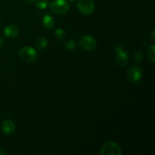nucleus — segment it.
Instances as JSON below:
<instances>
[{
	"instance_id": "obj_1",
	"label": "nucleus",
	"mask_w": 155,
	"mask_h": 155,
	"mask_svg": "<svg viewBox=\"0 0 155 155\" xmlns=\"http://www.w3.org/2000/svg\"><path fill=\"white\" fill-rule=\"evenodd\" d=\"M49 7L50 10L55 15H64L69 11L70 4L67 0H54Z\"/></svg>"
},
{
	"instance_id": "obj_2",
	"label": "nucleus",
	"mask_w": 155,
	"mask_h": 155,
	"mask_svg": "<svg viewBox=\"0 0 155 155\" xmlns=\"http://www.w3.org/2000/svg\"><path fill=\"white\" fill-rule=\"evenodd\" d=\"M19 57L23 61L30 63L36 60L38 54L31 46H24L19 50Z\"/></svg>"
},
{
	"instance_id": "obj_3",
	"label": "nucleus",
	"mask_w": 155,
	"mask_h": 155,
	"mask_svg": "<svg viewBox=\"0 0 155 155\" xmlns=\"http://www.w3.org/2000/svg\"><path fill=\"white\" fill-rule=\"evenodd\" d=\"M120 146L115 142H108L103 145L100 154L101 155H122Z\"/></svg>"
},
{
	"instance_id": "obj_4",
	"label": "nucleus",
	"mask_w": 155,
	"mask_h": 155,
	"mask_svg": "<svg viewBox=\"0 0 155 155\" xmlns=\"http://www.w3.org/2000/svg\"><path fill=\"white\" fill-rule=\"evenodd\" d=\"M142 76V70L140 67L132 66L129 68L127 71V80L133 84H136L140 81Z\"/></svg>"
},
{
	"instance_id": "obj_5",
	"label": "nucleus",
	"mask_w": 155,
	"mask_h": 155,
	"mask_svg": "<svg viewBox=\"0 0 155 155\" xmlns=\"http://www.w3.org/2000/svg\"><path fill=\"white\" fill-rule=\"evenodd\" d=\"M77 7L79 12L83 15H89L94 12L95 3L92 0H78Z\"/></svg>"
},
{
	"instance_id": "obj_6",
	"label": "nucleus",
	"mask_w": 155,
	"mask_h": 155,
	"mask_svg": "<svg viewBox=\"0 0 155 155\" xmlns=\"http://www.w3.org/2000/svg\"><path fill=\"white\" fill-rule=\"evenodd\" d=\"M115 51L117 52L116 55V63L120 67H125L128 64L129 54L126 51H124V48L121 45H117L115 48Z\"/></svg>"
},
{
	"instance_id": "obj_7",
	"label": "nucleus",
	"mask_w": 155,
	"mask_h": 155,
	"mask_svg": "<svg viewBox=\"0 0 155 155\" xmlns=\"http://www.w3.org/2000/svg\"><path fill=\"white\" fill-rule=\"evenodd\" d=\"M79 42H80V47L86 51H92L97 46V42L95 38L91 36H88V35L82 36Z\"/></svg>"
},
{
	"instance_id": "obj_8",
	"label": "nucleus",
	"mask_w": 155,
	"mask_h": 155,
	"mask_svg": "<svg viewBox=\"0 0 155 155\" xmlns=\"http://www.w3.org/2000/svg\"><path fill=\"white\" fill-rule=\"evenodd\" d=\"M2 130L4 133L7 135H12L15 132V124L12 120L6 119L2 123Z\"/></svg>"
},
{
	"instance_id": "obj_9",
	"label": "nucleus",
	"mask_w": 155,
	"mask_h": 155,
	"mask_svg": "<svg viewBox=\"0 0 155 155\" xmlns=\"http://www.w3.org/2000/svg\"><path fill=\"white\" fill-rule=\"evenodd\" d=\"M19 33V30L18 27L15 25H8L3 30V34L5 37L8 39H13L15 38Z\"/></svg>"
},
{
	"instance_id": "obj_10",
	"label": "nucleus",
	"mask_w": 155,
	"mask_h": 155,
	"mask_svg": "<svg viewBox=\"0 0 155 155\" xmlns=\"http://www.w3.org/2000/svg\"><path fill=\"white\" fill-rule=\"evenodd\" d=\"M43 26L46 29H51L54 25V20L51 15H45L42 19Z\"/></svg>"
},
{
	"instance_id": "obj_11",
	"label": "nucleus",
	"mask_w": 155,
	"mask_h": 155,
	"mask_svg": "<svg viewBox=\"0 0 155 155\" xmlns=\"http://www.w3.org/2000/svg\"><path fill=\"white\" fill-rule=\"evenodd\" d=\"M36 48H39V49H45L48 45V41L45 37H39L36 39Z\"/></svg>"
},
{
	"instance_id": "obj_12",
	"label": "nucleus",
	"mask_w": 155,
	"mask_h": 155,
	"mask_svg": "<svg viewBox=\"0 0 155 155\" xmlns=\"http://www.w3.org/2000/svg\"><path fill=\"white\" fill-rule=\"evenodd\" d=\"M54 34H55L56 39L59 41H63L66 39V32L61 28H58L54 32Z\"/></svg>"
},
{
	"instance_id": "obj_13",
	"label": "nucleus",
	"mask_w": 155,
	"mask_h": 155,
	"mask_svg": "<svg viewBox=\"0 0 155 155\" xmlns=\"http://www.w3.org/2000/svg\"><path fill=\"white\" fill-rule=\"evenodd\" d=\"M154 51H155V45L154 44L149 45L148 48V51H147V54H148V60H149L151 63H154L155 60Z\"/></svg>"
},
{
	"instance_id": "obj_14",
	"label": "nucleus",
	"mask_w": 155,
	"mask_h": 155,
	"mask_svg": "<svg viewBox=\"0 0 155 155\" xmlns=\"http://www.w3.org/2000/svg\"><path fill=\"white\" fill-rule=\"evenodd\" d=\"M36 5L39 9H45L48 7V0H36Z\"/></svg>"
},
{
	"instance_id": "obj_15",
	"label": "nucleus",
	"mask_w": 155,
	"mask_h": 155,
	"mask_svg": "<svg viewBox=\"0 0 155 155\" xmlns=\"http://www.w3.org/2000/svg\"><path fill=\"white\" fill-rule=\"evenodd\" d=\"M65 48H66L67 49L70 50V51L74 50V48H76L75 40L73 39H68V41H66V42H65Z\"/></svg>"
},
{
	"instance_id": "obj_16",
	"label": "nucleus",
	"mask_w": 155,
	"mask_h": 155,
	"mask_svg": "<svg viewBox=\"0 0 155 155\" xmlns=\"http://www.w3.org/2000/svg\"><path fill=\"white\" fill-rule=\"evenodd\" d=\"M134 60L136 62H139L142 60V54L141 51H136L134 54Z\"/></svg>"
},
{
	"instance_id": "obj_17",
	"label": "nucleus",
	"mask_w": 155,
	"mask_h": 155,
	"mask_svg": "<svg viewBox=\"0 0 155 155\" xmlns=\"http://www.w3.org/2000/svg\"><path fill=\"white\" fill-rule=\"evenodd\" d=\"M154 33H155L154 29H152V30H151V33H150V36H151V39H152V40H154V39H155Z\"/></svg>"
},
{
	"instance_id": "obj_18",
	"label": "nucleus",
	"mask_w": 155,
	"mask_h": 155,
	"mask_svg": "<svg viewBox=\"0 0 155 155\" xmlns=\"http://www.w3.org/2000/svg\"><path fill=\"white\" fill-rule=\"evenodd\" d=\"M5 44V41H4V39L2 37H0V48H2V47L3 46V45Z\"/></svg>"
},
{
	"instance_id": "obj_19",
	"label": "nucleus",
	"mask_w": 155,
	"mask_h": 155,
	"mask_svg": "<svg viewBox=\"0 0 155 155\" xmlns=\"http://www.w3.org/2000/svg\"><path fill=\"white\" fill-rule=\"evenodd\" d=\"M23 1H24L25 3H27V4H30V3L33 2L35 0H23Z\"/></svg>"
},
{
	"instance_id": "obj_20",
	"label": "nucleus",
	"mask_w": 155,
	"mask_h": 155,
	"mask_svg": "<svg viewBox=\"0 0 155 155\" xmlns=\"http://www.w3.org/2000/svg\"><path fill=\"white\" fill-rule=\"evenodd\" d=\"M69 1H71V2H74V1H75V0H69Z\"/></svg>"
}]
</instances>
